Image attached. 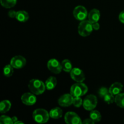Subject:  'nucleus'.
I'll return each mask as SVG.
<instances>
[{
	"label": "nucleus",
	"instance_id": "5701e85b",
	"mask_svg": "<svg viewBox=\"0 0 124 124\" xmlns=\"http://www.w3.org/2000/svg\"><path fill=\"white\" fill-rule=\"evenodd\" d=\"M4 75L6 77H10L13 73V67L11 64L6 65L3 70Z\"/></svg>",
	"mask_w": 124,
	"mask_h": 124
},
{
	"label": "nucleus",
	"instance_id": "bb28decb",
	"mask_svg": "<svg viewBox=\"0 0 124 124\" xmlns=\"http://www.w3.org/2000/svg\"><path fill=\"white\" fill-rule=\"evenodd\" d=\"M109 93V89H108L106 87H101L98 91V94L99 96L102 98H104V96L107 94Z\"/></svg>",
	"mask_w": 124,
	"mask_h": 124
},
{
	"label": "nucleus",
	"instance_id": "20e7f679",
	"mask_svg": "<svg viewBox=\"0 0 124 124\" xmlns=\"http://www.w3.org/2000/svg\"><path fill=\"white\" fill-rule=\"evenodd\" d=\"M93 30L92 23H91L88 20L82 21L78 26L79 34L84 37L90 35L93 31Z\"/></svg>",
	"mask_w": 124,
	"mask_h": 124
},
{
	"label": "nucleus",
	"instance_id": "2f4dec72",
	"mask_svg": "<svg viewBox=\"0 0 124 124\" xmlns=\"http://www.w3.org/2000/svg\"><path fill=\"white\" fill-rule=\"evenodd\" d=\"M12 121H13V124H15L16 121H18V118H17L16 116H13V117H12Z\"/></svg>",
	"mask_w": 124,
	"mask_h": 124
},
{
	"label": "nucleus",
	"instance_id": "412c9836",
	"mask_svg": "<svg viewBox=\"0 0 124 124\" xmlns=\"http://www.w3.org/2000/svg\"><path fill=\"white\" fill-rule=\"evenodd\" d=\"M17 0H1V4L4 7L10 8L14 7L16 5Z\"/></svg>",
	"mask_w": 124,
	"mask_h": 124
},
{
	"label": "nucleus",
	"instance_id": "a211bd4d",
	"mask_svg": "<svg viewBox=\"0 0 124 124\" xmlns=\"http://www.w3.org/2000/svg\"><path fill=\"white\" fill-rule=\"evenodd\" d=\"M11 108V102L8 100L2 101L0 103V112L6 113L10 110Z\"/></svg>",
	"mask_w": 124,
	"mask_h": 124
},
{
	"label": "nucleus",
	"instance_id": "6e6552de",
	"mask_svg": "<svg viewBox=\"0 0 124 124\" xmlns=\"http://www.w3.org/2000/svg\"><path fill=\"white\" fill-rule=\"evenodd\" d=\"M70 73L71 79L76 82H83L85 79L84 71L79 68H73Z\"/></svg>",
	"mask_w": 124,
	"mask_h": 124
},
{
	"label": "nucleus",
	"instance_id": "a878e982",
	"mask_svg": "<svg viewBox=\"0 0 124 124\" xmlns=\"http://www.w3.org/2000/svg\"><path fill=\"white\" fill-rule=\"evenodd\" d=\"M73 105L76 107H80L83 105V101L81 97H74Z\"/></svg>",
	"mask_w": 124,
	"mask_h": 124
},
{
	"label": "nucleus",
	"instance_id": "7c9ffc66",
	"mask_svg": "<svg viewBox=\"0 0 124 124\" xmlns=\"http://www.w3.org/2000/svg\"><path fill=\"white\" fill-rule=\"evenodd\" d=\"M92 26H93V29L95 30H99V28H100V25H99V24L98 22H97V23H93V24H92Z\"/></svg>",
	"mask_w": 124,
	"mask_h": 124
},
{
	"label": "nucleus",
	"instance_id": "473e14b6",
	"mask_svg": "<svg viewBox=\"0 0 124 124\" xmlns=\"http://www.w3.org/2000/svg\"><path fill=\"white\" fill-rule=\"evenodd\" d=\"M15 124H23L24 123H23V122H21V121H16V122H15Z\"/></svg>",
	"mask_w": 124,
	"mask_h": 124
},
{
	"label": "nucleus",
	"instance_id": "f8f14e48",
	"mask_svg": "<svg viewBox=\"0 0 124 124\" xmlns=\"http://www.w3.org/2000/svg\"><path fill=\"white\" fill-rule=\"evenodd\" d=\"M23 103L27 106L33 105L36 102V97L33 93H25L21 96Z\"/></svg>",
	"mask_w": 124,
	"mask_h": 124
},
{
	"label": "nucleus",
	"instance_id": "c756f323",
	"mask_svg": "<svg viewBox=\"0 0 124 124\" xmlns=\"http://www.w3.org/2000/svg\"><path fill=\"white\" fill-rule=\"evenodd\" d=\"M82 124H94V122L92 119H85L84 122H82Z\"/></svg>",
	"mask_w": 124,
	"mask_h": 124
},
{
	"label": "nucleus",
	"instance_id": "393cba45",
	"mask_svg": "<svg viewBox=\"0 0 124 124\" xmlns=\"http://www.w3.org/2000/svg\"><path fill=\"white\" fill-rule=\"evenodd\" d=\"M115 97H114V95H113V94H111V93H110V92H109L108 94H107L104 98V101L106 103H107L108 104H110L113 103L114 102H115Z\"/></svg>",
	"mask_w": 124,
	"mask_h": 124
},
{
	"label": "nucleus",
	"instance_id": "ddd939ff",
	"mask_svg": "<svg viewBox=\"0 0 124 124\" xmlns=\"http://www.w3.org/2000/svg\"><path fill=\"white\" fill-rule=\"evenodd\" d=\"M100 12L98 9H96V8L92 9L88 15V21L91 23H92V24L99 21V19H100Z\"/></svg>",
	"mask_w": 124,
	"mask_h": 124
},
{
	"label": "nucleus",
	"instance_id": "4468645a",
	"mask_svg": "<svg viewBox=\"0 0 124 124\" xmlns=\"http://www.w3.org/2000/svg\"><path fill=\"white\" fill-rule=\"evenodd\" d=\"M123 89V85L120 82H115L110 86L109 88V92L114 96L120 94Z\"/></svg>",
	"mask_w": 124,
	"mask_h": 124
},
{
	"label": "nucleus",
	"instance_id": "aec40b11",
	"mask_svg": "<svg viewBox=\"0 0 124 124\" xmlns=\"http://www.w3.org/2000/svg\"><path fill=\"white\" fill-rule=\"evenodd\" d=\"M115 102L117 106L124 108V93H120L115 96Z\"/></svg>",
	"mask_w": 124,
	"mask_h": 124
},
{
	"label": "nucleus",
	"instance_id": "f257e3e1",
	"mask_svg": "<svg viewBox=\"0 0 124 124\" xmlns=\"http://www.w3.org/2000/svg\"><path fill=\"white\" fill-rule=\"evenodd\" d=\"M28 87L30 92L36 95L42 94L46 88V84H44L43 82L36 79L30 80L28 85Z\"/></svg>",
	"mask_w": 124,
	"mask_h": 124
},
{
	"label": "nucleus",
	"instance_id": "9b49d317",
	"mask_svg": "<svg viewBox=\"0 0 124 124\" xmlns=\"http://www.w3.org/2000/svg\"><path fill=\"white\" fill-rule=\"evenodd\" d=\"M74 97L71 94H64L58 99V104L63 107H67L73 104Z\"/></svg>",
	"mask_w": 124,
	"mask_h": 124
},
{
	"label": "nucleus",
	"instance_id": "f3484780",
	"mask_svg": "<svg viewBox=\"0 0 124 124\" xmlns=\"http://www.w3.org/2000/svg\"><path fill=\"white\" fill-rule=\"evenodd\" d=\"M45 84H46V89H47L48 90H53V88H55V87L56 86V84H57L56 79L55 77L51 76V77L48 78L46 80Z\"/></svg>",
	"mask_w": 124,
	"mask_h": 124
},
{
	"label": "nucleus",
	"instance_id": "f03ea898",
	"mask_svg": "<svg viewBox=\"0 0 124 124\" xmlns=\"http://www.w3.org/2000/svg\"><path fill=\"white\" fill-rule=\"evenodd\" d=\"M88 92V87L83 82L74 84L70 88V94L73 97H81Z\"/></svg>",
	"mask_w": 124,
	"mask_h": 124
},
{
	"label": "nucleus",
	"instance_id": "cd10ccee",
	"mask_svg": "<svg viewBox=\"0 0 124 124\" xmlns=\"http://www.w3.org/2000/svg\"><path fill=\"white\" fill-rule=\"evenodd\" d=\"M17 12L15 10H10L8 13V15L10 18H16V16Z\"/></svg>",
	"mask_w": 124,
	"mask_h": 124
},
{
	"label": "nucleus",
	"instance_id": "b1692460",
	"mask_svg": "<svg viewBox=\"0 0 124 124\" xmlns=\"http://www.w3.org/2000/svg\"><path fill=\"white\" fill-rule=\"evenodd\" d=\"M0 124H13V122L12 118L8 116L2 115L0 117Z\"/></svg>",
	"mask_w": 124,
	"mask_h": 124
},
{
	"label": "nucleus",
	"instance_id": "4be33fe9",
	"mask_svg": "<svg viewBox=\"0 0 124 124\" xmlns=\"http://www.w3.org/2000/svg\"><path fill=\"white\" fill-rule=\"evenodd\" d=\"M90 118L95 122H98L101 120V115L99 113V111L97 110H92L90 113Z\"/></svg>",
	"mask_w": 124,
	"mask_h": 124
},
{
	"label": "nucleus",
	"instance_id": "0eeeda50",
	"mask_svg": "<svg viewBox=\"0 0 124 124\" xmlns=\"http://www.w3.org/2000/svg\"><path fill=\"white\" fill-rule=\"evenodd\" d=\"M73 13L74 17L79 21L85 20L88 15L87 9L82 6H78L75 7Z\"/></svg>",
	"mask_w": 124,
	"mask_h": 124
},
{
	"label": "nucleus",
	"instance_id": "9d476101",
	"mask_svg": "<svg viewBox=\"0 0 124 124\" xmlns=\"http://www.w3.org/2000/svg\"><path fill=\"white\" fill-rule=\"evenodd\" d=\"M10 64L16 69H20L26 64V59L22 56H15L10 61Z\"/></svg>",
	"mask_w": 124,
	"mask_h": 124
},
{
	"label": "nucleus",
	"instance_id": "39448f33",
	"mask_svg": "<svg viewBox=\"0 0 124 124\" xmlns=\"http://www.w3.org/2000/svg\"><path fill=\"white\" fill-rule=\"evenodd\" d=\"M98 100L96 96L93 94L88 95L83 101V107L87 111H92L97 106Z\"/></svg>",
	"mask_w": 124,
	"mask_h": 124
},
{
	"label": "nucleus",
	"instance_id": "1a4fd4ad",
	"mask_svg": "<svg viewBox=\"0 0 124 124\" xmlns=\"http://www.w3.org/2000/svg\"><path fill=\"white\" fill-rule=\"evenodd\" d=\"M64 120L67 124H81L82 123L79 116L75 113L71 111L65 114Z\"/></svg>",
	"mask_w": 124,
	"mask_h": 124
},
{
	"label": "nucleus",
	"instance_id": "423d86ee",
	"mask_svg": "<svg viewBox=\"0 0 124 124\" xmlns=\"http://www.w3.org/2000/svg\"><path fill=\"white\" fill-rule=\"evenodd\" d=\"M47 68L52 73L54 74H59L61 72V63L59 62L57 59H51L47 62Z\"/></svg>",
	"mask_w": 124,
	"mask_h": 124
},
{
	"label": "nucleus",
	"instance_id": "dca6fc26",
	"mask_svg": "<svg viewBox=\"0 0 124 124\" xmlns=\"http://www.w3.org/2000/svg\"><path fill=\"white\" fill-rule=\"evenodd\" d=\"M15 18L18 21L21 22V23H25L29 19V15L25 11H18V12H17Z\"/></svg>",
	"mask_w": 124,
	"mask_h": 124
},
{
	"label": "nucleus",
	"instance_id": "7ed1b4c3",
	"mask_svg": "<svg viewBox=\"0 0 124 124\" xmlns=\"http://www.w3.org/2000/svg\"><path fill=\"white\" fill-rule=\"evenodd\" d=\"M49 113L44 109H36L33 113V118L34 121L37 123H46L49 120Z\"/></svg>",
	"mask_w": 124,
	"mask_h": 124
},
{
	"label": "nucleus",
	"instance_id": "2eb2a0df",
	"mask_svg": "<svg viewBox=\"0 0 124 124\" xmlns=\"http://www.w3.org/2000/svg\"><path fill=\"white\" fill-rule=\"evenodd\" d=\"M63 111L61 108L58 107H56L52 109L49 113L50 117H52L53 119H58L62 116Z\"/></svg>",
	"mask_w": 124,
	"mask_h": 124
},
{
	"label": "nucleus",
	"instance_id": "c85d7f7f",
	"mask_svg": "<svg viewBox=\"0 0 124 124\" xmlns=\"http://www.w3.org/2000/svg\"><path fill=\"white\" fill-rule=\"evenodd\" d=\"M119 19L122 23L124 24V10L122 11L119 15Z\"/></svg>",
	"mask_w": 124,
	"mask_h": 124
},
{
	"label": "nucleus",
	"instance_id": "6ab92c4d",
	"mask_svg": "<svg viewBox=\"0 0 124 124\" xmlns=\"http://www.w3.org/2000/svg\"><path fill=\"white\" fill-rule=\"evenodd\" d=\"M61 65L62 70L64 71H65V72L70 73L73 69L72 64H71L70 61L69 60V59H64V60H63L61 62Z\"/></svg>",
	"mask_w": 124,
	"mask_h": 124
}]
</instances>
